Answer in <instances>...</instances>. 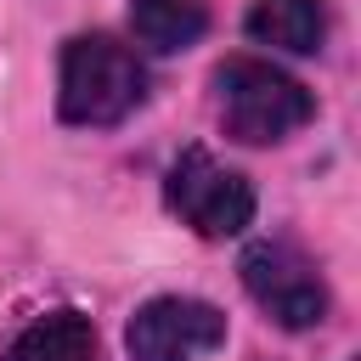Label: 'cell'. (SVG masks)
Listing matches in <instances>:
<instances>
[{"label":"cell","mask_w":361,"mask_h":361,"mask_svg":"<svg viewBox=\"0 0 361 361\" xmlns=\"http://www.w3.org/2000/svg\"><path fill=\"white\" fill-rule=\"evenodd\" d=\"M237 276L248 288V299L288 333H305V327H322L333 299H327V282L322 271L293 248V243H248L243 259H237Z\"/></svg>","instance_id":"obj_4"},{"label":"cell","mask_w":361,"mask_h":361,"mask_svg":"<svg viewBox=\"0 0 361 361\" xmlns=\"http://www.w3.org/2000/svg\"><path fill=\"white\" fill-rule=\"evenodd\" d=\"M220 344H226V310L192 293H158L124 327L130 361H203Z\"/></svg>","instance_id":"obj_5"},{"label":"cell","mask_w":361,"mask_h":361,"mask_svg":"<svg viewBox=\"0 0 361 361\" xmlns=\"http://www.w3.org/2000/svg\"><path fill=\"white\" fill-rule=\"evenodd\" d=\"M209 90H214L220 130L243 147H276V141H288L293 130H305L316 118V96L293 73H282L276 62H259V56L214 62Z\"/></svg>","instance_id":"obj_1"},{"label":"cell","mask_w":361,"mask_h":361,"mask_svg":"<svg viewBox=\"0 0 361 361\" xmlns=\"http://www.w3.org/2000/svg\"><path fill=\"white\" fill-rule=\"evenodd\" d=\"M164 203L180 226H192L209 243L243 237L254 226V186L248 175L226 169L209 147H180L169 175H164Z\"/></svg>","instance_id":"obj_3"},{"label":"cell","mask_w":361,"mask_h":361,"mask_svg":"<svg viewBox=\"0 0 361 361\" xmlns=\"http://www.w3.org/2000/svg\"><path fill=\"white\" fill-rule=\"evenodd\" d=\"M0 361H102V338L85 310H45L6 344Z\"/></svg>","instance_id":"obj_7"},{"label":"cell","mask_w":361,"mask_h":361,"mask_svg":"<svg viewBox=\"0 0 361 361\" xmlns=\"http://www.w3.org/2000/svg\"><path fill=\"white\" fill-rule=\"evenodd\" d=\"M130 34L152 56H175L209 34V6L203 0H130Z\"/></svg>","instance_id":"obj_8"},{"label":"cell","mask_w":361,"mask_h":361,"mask_svg":"<svg viewBox=\"0 0 361 361\" xmlns=\"http://www.w3.org/2000/svg\"><path fill=\"white\" fill-rule=\"evenodd\" d=\"M243 28L254 45H271L288 56H316L327 45V6L322 0H254Z\"/></svg>","instance_id":"obj_6"},{"label":"cell","mask_w":361,"mask_h":361,"mask_svg":"<svg viewBox=\"0 0 361 361\" xmlns=\"http://www.w3.org/2000/svg\"><path fill=\"white\" fill-rule=\"evenodd\" d=\"M147 102L141 56L113 34H73L56 68V113L79 130H113Z\"/></svg>","instance_id":"obj_2"}]
</instances>
